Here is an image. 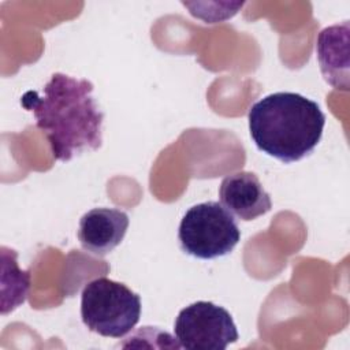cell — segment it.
I'll return each instance as SVG.
<instances>
[{
    "mask_svg": "<svg viewBox=\"0 0 350 350\" xmlns=\"http://www.w3.org/2000/svg\"><path fill=\"white\" fill-rule=\"evenodd\" d=\"M349 22L332 25L319 33L317 60L325 81L336 89L349 90Z\"/></svg>",
    "mask_w": 350,
    "mask_h": 350,
    "instance_id": "ba28073f",
    "label": "cell"
},
{
    "mask_svg": "<svg viewBox=\"0 0 350 350\" xmlns=\"http://www.w3.org/2000/svg\"><path fill=\"white\" fill-rule=\"evenodd\" d=\"M3 275H7L11 280V290L5 297H3V301H5L7 297L11 295V301L5 310V313H8L10 310H14L15 308L25 302L30 287V273L27 271L19 269L16 264V253L14 252L10 262L7 261V257L3 254Z\"/></svg>",
    "mask_w": 350,
    "mask_h": 350,
    "instance_id": "9c48e42d",
    "label": "cell"
},
{
    "mask_svg": "<svg viewBox=\"0 0 350 350\" xmlns=\"http://www.w3.org/2000/svg\"><path fill=\"white\" fill-rule=\"evenodd\" d=\"M221 205L241 220H254L272 208L269 194L258 176L249 171L227 175L219 187Z\"/></svg>",
    "mask_w": 350,
    "mask_h": 350,
    "instance_id": "52a82bcc",
    "label": "cell"
},
{
    "mask_svg": "<svg viewBox=\"0 0 350 350\" xmlns=\"http://www.w3.org/2000/svg\"><path fill=\"white\" fill-rule=\"evenodd\" d=\"M179 346L190 350H224L238 340V329L227 309L209 301L183 308L174 324Z\"/></svg>",
    "mask_w": 350,
    "mask_h": 350,
    "instance_id": "5b68a950",
    "label": "cell"
},
{
    "mask_svg": "<svg viewBox=\"0 0 350 350\" xmlns=\"http://www.w3.org/2000/svg\"><path fill=\"white\" fill-rule=\"evenodd\" d=\"M92 92L93 85L88 79L55 72L44 86L42 96L34 90L23 94L21 103L33 112L56 160L70 161L82 152L101 146L104 112Z\"/></svg>",
    "mask_w": 350,
    "mask_h": 350,
    "instance_id": "6da1fadb",
    "label": "cell"
},
{
    "mask_svg": "<svg viewBox=\"0 0 350 350\" xmlns=\"http://www.w3.org/2000/svg\"><path fill=\"white\" fill-rule=\"evenodd\" d=\"M129 223L127 213L120 209L93 208L79 220V243L94 256H105L123 241Z\"/></svg>",
    "mask_w": 350,
    "mask_h": 350,
    "instance_id": "8992f818",
    "label": "cell"
},
{
    "mask_svg": "<svg viewBox=\"0 0 350 350\" xmlns=\"http://www.w3.org/2000/svg\"><path fill=\"white\" fill-rule=\"evenodd\" d=\"M247 120L257 149L287 164L310 154L325 126L319 104L293 92H278L258 100L250 107Z\"/></svg>",
    "mask_w": 350,
    "mask_h": 350,
    "instance_id": "7a4b0ae2",
    "label": "cell"
},
{
    "mask_svg": "<svg viewBox=\"0 0 350 350\" xmlns=\"http://www.w3.org/2000/svg\"><path fill=\"white\" fill-rule=\"evenodd\" d=\"M139 316V295L120 282L101 276L90 280L82 290V321L101 336H124L137 325Z\"/></svg>",
    "mask_w": 350,
    "mask_h": 350,
    "instance_id": "3957f363",
    "label": "cell"
},
{
    "mask_svg": "<svg viewBox=\"0 0 350 350\" xmlns=\"http://www.w3.org/2000/svg\"><path fill=\"white\" fill-rule=\"evenodd\" d=\"M178 239L186 254L212 260L232 252L241 239V231L231 212L220 202L206 201L186 211Z\"/></svg>",
    "mask_w": 350,
    "mask_h": 350,
    "instance_id": "277c9868",
    "label": "cell"
}]
</instances>
